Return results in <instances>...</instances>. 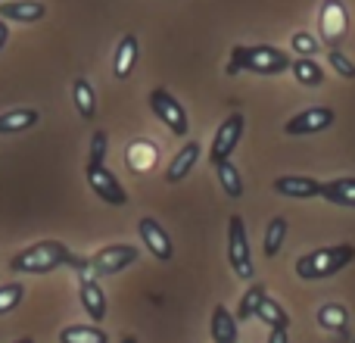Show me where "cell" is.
Instances as JSON below:
<instances>
[{
	"label": "cell",
	"instance_id": "obj_16",
	"mask_svg": "<svg viewBox=\"0 0 355 343\" xmlns=\"http://www.w3.org/2000/svg\"><path fill=\"white\" fill-rule=\"evenodd\" d=\"M137 56H141V44H137L135 35H125L116 47V56H112V72H116L119 81H125L137 66Z\"/></svg>",
	"mask_w": 355,
	"mask_h": 343
},
{
	"label": "cell",
	"instance_id": "obj_7",
	"mask_svg": "<svg viewBox=\"0 0 355 343\" xmlns=\"http://www.w3.org/2000/svg\"><path fill=\"white\" fill-rule=\"evenodd\" d=\"M243 128H246V119L240 116V112H231V116L218 125V131H215V137H212V147H209V156H206L209 166H218V162L231 160V153L237 150L240 137H243Z\"/></svg>",
	"mask_w": 355,
	"mask_h": 343
},
{
	"label": "cell",
	"instance_id": "obj_34",
	"mask_svg": "<svg viewBox=\"0 0 355 343\" xmlns=\"http://www.w3.org/2000/svg\"><path fill=\"white\" fill-rule=\"evenodd\" d=\"M6 41H10V25H6L3 19H0V50L6 47Z\"/></svg>",
	"mask_w": 355,
	"mask_h": 343
},
{
	"label": "cell",
	"instance_id": "obj_25",
	"mask_svg": "<svg viewBox=\"0 0 355 343\" xmlns=\"http://www.w3.org/2000/svg\"><path fill=\"white\" fill-rule=\"evenodd\" d=\"M256 319L262 321V325L268 328V331H275V328H290V315H287V309H284L277 300H271V296H265V300H262V306H259Z\"/></svg>",
	"mask_w": 355,
	"mask_h": 343
},
{
	"label": "cell",
	"instance_id": "obj_13",
	"mask_svg": "<svg viewBox=\"0 0 355 343\" xmlns=\"http://www.w3.org/2000/svg\"><path fill=\"white\" fill-rule=\"evenodd\" d=\"M44 16H47V6L41 0H3L0 3V19L3 22L31 25V22H41Z\"/></svg>",
	"mask_w": 355,
	"mask_h": 343
},
{
	"label": "cell",
	"instance_id": "obj_37",
	"mask_svg": "<svg viewBox=\"0 0 355 343\" xmlns=\"http://www.w3.org/2000/svg\"><path fill=\"white\" fill-rule=\"evenodd\" d=\"M352 343H355V337H352Z\"/></svg>",
	"mask_w": 355,
	"mask_h": 343
},
{
	"label": "cell",
	"instance_id": "obj_6",
	"mask_svg": "<svg viewBox=\"0 0 355 343\" xmlns=\"http://www.w3.org/2000/svg\"><path fill=\"white\" fill-rule=\"evenodd\" d=\"M318 31L327 50H340L349 35V10L343 0H324L318 10Z\"/></svg>",
	"mask_w": 355,
	"mask_h": 343
},
{
	"label": "cell",
	"instance_id": "obj_3",
	"mask_svg": "<svg viewBox=\"0 0 355 343\" xmlns=\"http://www.w3.org/2000/svg\"><path fill=\"white\" fill-rule=\"evenodd\" d=\"M352 262H355L352 244H331V246H318V250L296 259V275L302 281H321V278H331L337 271H343Z\"/></svg>",
	"mask_w": 355,
	"mask_h": 343
},
{
	"label": "cell",
	"instance_id": "obj_31",
	"mask_svg": "<svg viewBox=\"0 0 355 343\" xmlns=\"http://www.w3.org/2000/svg\"><path fill=\"white\" fill-rule=\"evenodd\" d=\"M106 150H110V137H106V131H94L91 153H87V166H103Z\"/></svg>",
	"mask_w": 355,
	"mask_h": 343
},
{
	"label": "cell",
	"instance_id": "obj_38",
	"mask_svg": "<svg viewBox=\"0 0 355 343\" xmlns=\"http://www.w3.org/2000/svg\"><path fill=\"white\" fill-rule=\"evenodd\" d=\"M0 3H3V0H0Z\"/></svg>",
	"mask_w": 355,
	"mask_h": 343
},
{
	"label": "cell",
	"instance_id": "obj_9",
	"mask_svg": "<svg viewBox=\"0 0 355 343\" xmlns=\"http://www.w3.org/2000/svg\"><path fill=\"white\" fill-rule=\"evenodd\" d=\"M137 246L135 244H110V246H103V250H97L91 256V269H94V275H119V271H125L128 265H135L137 262Z\"/></svg>",
	"mask_w": 355,
	"mask_h": 343
},
{
	"label": "cell",
	"instance_id": "obj_26",
	"mask_svg": "<svg viewBox=\"0 0 355 343\" xmlns=\"http://www.w3.org/2000/svg\"><path fill=\"white\" fill-rule=\"evenodd\" d=\"M284 237H287V219L275 215V219L268 221V228H265V256L275 259L284 246Z\"/></svg>",
	"mask_w": 355,
	"mask_h": 343
},
{
	"label": "cell",
	"instance_id": "obj_12",
	"mask_svg": "<svg viewBox=\"0 0 355 343\" xmlns=\"http://www.w3.org/2000/svg\"><path fill=\"white\" fill-rule=\"evenodd\" d=\"M78 300H81V306H85V312L91 315L94 325H103L110 306H106V294H103V287H100V281L94 275L78 281Z\"/></svg>",
	"mask_w": 355,
	"mask_h": 343
},
{
	"label": "cell",
	"instance_id": "obj_8",
	"mask_svg": "<svg viewBox=\"0 0 355 343\" xmlns=\"http://www.w3.org/2000/svg\"><path fill=\"white\" fill-rule=\"evenodd\" d=\"M334 122H337V112H334L331 106H309V110H302V112H296V116L287 119L284 135H290V137L321 135V131H327Z\"/></svg>",
	"mask_w": 355,
	"mask_h": 343
},
{
	"label": "cell",
	"instance_id": "obj_1",
	"mask_svg": "<svg viewBox=\"0 0 355 343\" xmlns=\"http://www.w3.org/2000/svg\"><path fill=\"white\" fill-rule=\"evenodd\" d=\"M293 60H290L287 50L281 47H271V44H237L227 56V75H237V72H252V75H284L290 72Z\"/></svg>",
	"mask_w": 355,
	"mask_h": 343
},
{
	"label": "cell",
	"instance_id": "obj_19",
	"mask_svg": "<svg viewBox=\"0 0 355 343\" xmlns=\"http://www.w3.org/2000/svg\"><path fill=\"white\" fill-rule=\"evenodd\" d=\"M290 72H293V78L300 81L302 87H321L324 85V66H318L312 56H296L293 66H290Z\"/></svg>",
	"mask_w": 355,
	"mask_h": 343
},
{
	"label": "cell",
	"instance_id": "obj_20",
	"mask_svg": "<svg viewBox=\"0 0 355 343\" xmlns=\"http://www.w3.org/2000/svg\"><path fill=\"white\" fill-rule=\"evenodd\" d=\"M72 100H75V110H78V116L85 119V122H91L94 112H97V94H94L91 81H87L85 75L72 81Z\"/></svg>",
	"mask_w": 355,
	"mask_h": 343
},
{
	"label": "cell",
	"instance_id": "obj_22",
	"mask_svg": "<svg viewBox=\"0 0 355 343\" xmlns=\"http://www.w3.org/2000/svg\"><path fill=\"white\" fill-rule=\"evenodd\" d=\"M41 112L37 110H10L0 116V135H19V131H28L31 125H37Z\"/></svg>",
	"mask_w": 355,
	"mask_h": 343
},
{
	"label": "cell",
	"instance_id": "obj_30",
	"mask_svg": "<svg viewBox=\"0 0 355 343\" xmlns=\"http://www.w3.org/2000/svg\"><path fill=\"white\" fill-rule=\"evenodd\" d=\"M327 66H334V72H337L340 78H355V62L343 50H327Z\"/></svg>",
	"mask_w": 355,
	"mask_h": 343
},
{
	"label": "cell",
	"instance_id": "obj_32",
	"mask_svg": "<svg viewBox=\"0 0 355 343\" xmlns=\"http://www.w3.org/2000/svg\"><path fill=\"white\" fill-rule=\"evenodd\" d=\"M290 44H293V50H296L300 56H315V53L321 50V44L315 41V37L309 35V31H296L293 41H290Z\"/></svg>",
	"mask_w": 355,
	"mask_h": 343
},
{
	"label": "cell",
	"instance_id": "obj_11",
	"mask_svg": "<svg viewBox=\"0 0 355 343\" xmlns=\"http://www.w3.org/2000/svg\"><path fill=\"white\" fill-rule=\"evenodd\" d=\"M137 234H141L144 246L153 253V259H159V262H168V259L175 256L172 237H168V231L153 219V215H144V219L137 221Z\"/></svg>",
	"mask_w": 355,
	"mask_h": 343
},
{
	"label": "cell",
	"instance_id": "obj_27",
	"mask_svg": "<svg viewBox=\"0 0 355 343\" xmlns=\"http://www.w3.org/2000/svg\"><path fill=\"white\" fill-rule=\"evenodd\" d=\"M125 160H128V166L135 172H144V169H150L156 162V147L153 144H147V141H135L128 147V153H125Z\"/></svg>",
	"mask_w": 355,
	"mask_h": 343
},
{
	"label": "cell",
	"instance_id": "obj_21",
	"mask_svg": "<svg viewBox=\"0 0 355 343\" xmlns=\"http://www.w3.org/2000/svg\"><path fill=\"white\" fill-rule=\"evenodd\" d=\"M60 343H110L100 325H66L60 331Z\"/></svg>",
	"mask_w": 355,
	"mask_h": 343
},
{
	"label": "cell",
	"instance_id": "obj_28",
	"mask_svg": "<svg viewBox=\"0 0 355 343\" xmlns=\"http://www.w3.org/2000/svg\"><path fill=\"white\" fill-rule=\"evenodd\" d=\"M265 296H268V287H265V284H252L237 306V319H256V312H259Z\"/></svg>",
	"mask_w": 355,
	"mask_h": 343
},
{
	"label": "cell",
	"instance_id": "obj_15",
	"mask_svg": "<svg viewBox=\"0 0 355 343\" xmlns=\"http://www.w3.org/2000/svg\"><path fill=\"white\" fill-rule=\"evenodd\" d=\"M209 337H212V343H237L240 340L237 315L227 312V306L212 309V319H209Z\"/></svg>",
	"mask_w": 355,
	"mask_h": 343
},
{
	"label": "cell",
	"instance_id": "obj_29",
	"mask_svg": "<svg viewBox=\"0 0 355 343\" xmlns=\"http://www.w3.org/2000/svg\"><path fill=\"white\" fill-rule=\"evenodd\" d=\"M25 300V284L10 281L0 287V315H10L12 309H19V303Z\"/></svg>",
	"mask_w": 355,
	"mask_h": 343
},
{
	"label": "cell",
	"instance_id": "obj_23",
	"mask_svg": "<svg viewBox=\"0 0 355 343\" xmlns=\"http://www.w3.org/2000/svg\"><path fill=\"white\" fill-rule=\"evenodd\" d=\"M318 325L324 328V331L346 334V328H349V312H346L343 303H327V306L318 309Z\"/></svg>",
	"mask_w": 355,
	"mask_h": 343
},
{
	"label": "cell",
	"instance_id": "obj_14",
	"mask_svg": "<svg viewBox=\"0 0 355 343\" xmlns=\"http://www.w3.org/2000/svg\"><path fill=\"white\" fill-rule=\"evenodd\" d=\"M275 190L281 196H293V200H312V196H321V181L309 175H281L275 178Z\"/></svg>",
	"mask_w": 355,
	"mask_h": 343
},
{
	"label": "cell",
	"instance_id": "obj_18",
	"mask_svg": "<svg viewBox=\"0 0 355 343\" xmlns=\"http://www.w3.org/2000/svg\"><path fill=\"white\" fill-rule=\"evenodd\" d=\"M196 160H200V144H196V141H187V144H184V147L175 153L172 166L166 169V181H168V184L184 181V178H187L190 172H193Z\"/></svg>",
	"mask_w": 355,
	"mask_h": 343
},
{
	"label": "cell",
	"instance_id": "obj_4",
	"mask_svg": "<svg viewBox=\"0 0 355 343\" xmlns=\"http://www.w3.org/2000/svg\"><path fill=\"white\" fill-rule=\"evenodd\" d=\"M227 265L240 281H252L256 265H252V246L246 240V225L240 215L227 219Z\"/></svg>",
	"mask_w": 355,
	"mask_h": 343
},
{
	"label": "cell",
	"instance_id": "obj_35",
	"mask_svg": "<svg viewBox=\"0 0 355 343\" xmlns=\"http://www.w3.org/2000/svg\"><path fill=\"white\" fill-rule=\"evenodd\" d=\"M119 343H137V337H131V334H125V337L119 340Z\"/></svg>",
	"mask_w": 355,
	"mask_h": 343
},
{
	"label": "cell",
	"instance_id": "obj_10",
	"mask_svg": "<svg viewBox=\"0 0 355 343\" xmlns=\"http://www.w3.org/2000/svg\"><path fill=\"white\" fill-rule=\"evenodd\" d=\"M85 175H87V187L103 203H110V206H125V203H128V190L119 184V178L106 166H87Z\"/></svg>",
	"mask_w": 355,
	"mask_h": 343
},
{
	"label": "cell",
	"instance_id": "obj_2",
	"mask_svg": "<svg viewBox=\"0 0 355 343\" xmlns=\"http://www.w3.org/2000/svg\"><path fill=\"white\" fill-rule=\"evenodd\" d=\"M69 246L62 240H37V244L19 250L10 259V269L19 275H50V271L62 269L69 262Z\"/></svg>",
	"mask_w": 355,
	"mask_h": 343
},
{
	"label": "cell",
	"instance_id": "obj_33",
	"mask_svg": "<svg viewBox=\"0 0 355 343\" xmlns=\"http://www.w3.org/2000/svg\"><path fill=\"white\" fill-rule=\"evenodd\" d=\"M268 343H290L287 340V328H275V331H268Z\"/></svg>",
	"mask_w": 355,
	"mask_h": 343
},
{
	"label": "cell",
	"instance_id": "obj_5",
	"mask_svg": "<svg viewBox=\"0 0 355 343\" xmlns=\"http://www.w3.org/2000/svg\"><path fill=\"white\" fill-rule=\"evenodd\" d=\"M150 110H153V116L159 119L175 137H187V131H190L187 110L178 103V97L168 87H153V91H150Z\"/></svg>",
	"mask_w": 355,
	"mask_h": 343
},
{
	"label": "cell",
	"instance_id": "obj_24",
	"mask_svg": "<svg viewBox=\"0 0 355 343\" xmlns=\"http://www.w3.org/2000/svg\"><path fill=\"white\" fill-rule=\"evenodd\" d=\"M215 178H218L221 190H225L231 200H240V196H243V175H240V169L234 166L231 160L215 166Z\"/></svg>",
	"mask_w": 355,
	"mask_h": 343
},
{
	"label": "cell",
	"instance_id": "obj_17",
	"mask_svg": "<svg viewBox=\"0 0 355 343\" xmlns=\"http://www.w3.org/2000/svg\"><path fill=\"white\" fill-rule=\"evenodd\" d=\"M321 200L334 203V206L355 209V175L334 178V181H321Z\"/></svg>",
	"mask_w": 355,
	"mask_h": 343
},
{
	"label": "cell",
	"instance_id": "obj_36",
	"mask_svg": "<svg viewBox=\"0 0 355 343\" xmlns=\"http://www.w3.org/2000/svg\"><path fill=\"white\" fill-rule=\"evenodd\" d=\"M12 343H35L31 337H19V340H12Z\"/></svg>",
	"mask_w": 355,
	"mask_h": 343
}]
</instances>
